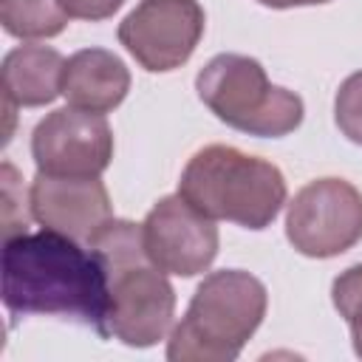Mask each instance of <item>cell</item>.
<instances>
[{
	"instance_id": "obj_9",
	"label": "cell",
	"mask_w": 362,
	"mask_h": 362,
	"mask_svg": "<svg viewBox=\"0 0 362 362\" xmlns=\"http://www.w3.org/2000/svg\"><path fill=\"white\" fill-rule=\"evenodd\" d=\"M31 158L48 175H102L113 158V130L105 113L71 105L51 110L31 133Z\"/></svg>"
},
{
	"instance_id": "obj_2",
	"label": "cell",
	"mask_w": 362,
	"mask_h": 362,
	"mask_svg": "<svg viewBox=\"0 0 362 362\" xmlns=\"http://www.w3.org/2000/svg\"><path fill=\"white\" fill-rule=\"evenodd\" d=\"M107 277V339L127 348H150L173 331L175 288L156 269L141 243V223L110 218L90 240Z\"/></svg>"
},
{
	"instance_id": "obj_16",
	"label": "cell",
	"mask_w": 362,
	"mask_h": 362,
	"mask_svg": "<svg viewBox=\"0 0 362 362\" xmlns=\"http://www.w3.org/2000/svg\"><path fill=\"white\" fill-rule=\"evenodd\" d=\"M334 122L348 141L362 144V71L351 74L339 85L334 96Z\"/></svg>"
},
{
	"instance_id": "obj_1",
	"label": "cell",
	"mask_w": 362,
	"mask_h": 362,
	"mask_svg": "<svg viewBox=\"0 0 362 362\" xmlns=\"http://www.w3.org/2000/svg\"><path fill=\"white\" fill-rule=\"evenodd\" d=\"M3 305L11 314L65 317L107 339V277L79 240L40 229L3 240Z\"/></svg>"
},
{
	"instance_id": "obj_8",
	"label": "cell",
	"mask_w": 362,
	"mask_h": 362,
	"mask_svg": "<svg viewBox=\"0 0 362 362\" xmlns=\"http://www.w3.org/2000/svg\"><path fill=\"white\" fill-rule=\"evenodd\" d=\"M141 243L156 269L175 277L204 274L218 257V226L184 195H164L141 221Z\"/></svg>"
},
{
	"instance_id": "obj_11",
	"label": "cell",
	"mask_w": 362,
	"mask_h": 362,
	"mask_svg": "<svg viewBox=\"0 0 362 362\" xmlns=\"http://www.w3.org/2000/svg\"><path fill=\"white\" fill-rule=\"evenodd\" d=\"M130 90L127 65L107 48H82L65 59L62 96L71 107L88 113L116 110Z\"/></svg>"
},
{
	"instance_id": "obj_18",
	"label": "cell",
	"mask_w": 362,
	"mask_h": 362,
	"mask_svg": "<svg viewBox=\"0 0 362 362\" xmlns=\"http://www.w3.org/2000/svg\"><path fill=\"white\" fill-rule=\"evenodd\" d=\"M266 8H297V6H322V3H331V0H255Z\"/></svg>"
},
{
	"instance_id": "obj_10",
	"label": "cell",
	"mask_w": 362,
	"mask_h": 362,
	"mask_svg": "<svg viewBox=\"0 0 362 362\" xmlns=\"http://www.w3.org/2000/svg\"><path fill=\"white\" fill-rule=\"evenodd\" d=\"M31 218L51 232L88 243L110 218V195L99 175H48L37 173L28 189Z\"/></svg>"
},
{
	"instance_id": "obj_4",
	"label": "cell",
	"mask_w": 362,
	"mask_h": 362,
	"mask_svg": "<svg viewBox=\"0 0 362 362\" xmlns=\"http://www.w3.org/2000/svg\"><path fill=\"white\" fill-rule=\"evenodd\" d=\"M178 195L212 221L257 232L280 215L288 189L277 164L229 144H206L181 170Z\"/></svg>"
},
{
	"instance_id": "obj_3",
	"label": "cell",
	"mask_w": 362,
	"mask_h": 362,
	"mask_svg": "<svg viewBox=\"0 0 362 362\" xmlns=\"http://www.w3.org/2000/svg\"><path fill=\"white\" fill-rule=\"evenodd\" d=\"M266 286L243 269L209 272L167 337L170 362H232L266 317Z\"/></svg>"
},
{
	"instance_id": "obj_12",
	"label": "cell",
	"mask_w": 362,
	"mask_h": 362,
	"mask_svg": "<svg viewBox=\"0 0 362 362\" xmlns=\"http://www.w3.org/2000/svg\"><path fill=\"white\" fill-rule=\"evenodd\" d=\"M62 68L65 59L51 45L25 42L3 57L0 79L3 96L17 107H42L62 96Z\"/></svg>"
},
{
	"instance_id": "obj_15",
	"label": "cell",
	"mask_w": 362,
	"mask_h": 362,
	"mask_svg": "<svg viewBox=\"0 0 362 362\" xmlns=\"http://www.w3.org/2000/svg\"><path fill=\"white\" fill-rule=\"evenodd\" d=\"M0 189H3V240H6L14 235H23L28 226V215H31L25 212L28 195L23 189V178L8 161H3L0 167Z\"/></svg>"
},
{
	"instance_id": "obj_13",
	"label": "cell",
	"mask_w": 362,
	"mask_h": 362,
	"mask_svg": "<svg viewBox=\"0 0 362 362\" xmlns=\"http://www.w3.org/2000/svg\"><path fill=\"white\" fill-rule=\"evenodd\" d=\"M68 11L59 0H0V23L17 40H48L65 31Z\"/></svg>"
},
{
	"instance_id": "obj_5",
	"label": "cell",
	"mask_w": 362,
	"mask_h": 362,
	"mask_svg": "<svg viewBox=\"0 0 362 362\" xmlns=\"http://www.w3.org/2000/svg\"><path fill=\"white\" fill-rule=\"evenodd\" d=\"M198 99L229 127L280 139L303 124V99L280 85H272L266 68L246 54H215L195 76Z\"/></svg>"
},
{
	"instance_id": "obj_7",
	"label": "cell",
	"mask_w": 362,
	"mask_h": 362,
	"mask_svg": "<svg viewBox=\"0 0 362 362\" xmlns=\"http://www.w3.org/2000/svg\"><path fill=\"white\" fill-rule=\"evenodd\" d=\"M204 25L206 17L198 0H141L116 34L144 71L167 74L195 54Z\"/></svg>"
},
{
	"instance_id": "obj_6",
	"label": "cell",
	"mask_w": 362,
	"mask_h": 362,
	"mask_svg": "<svg viewBox=\"0 0 362 362\" xmlns=\"http://www.w3.org/2000/svg\"><path fill=\"white\" fill-rule=\"evenodd\" d=\"M286 238L317 260L354 249L362 240V192L345 178L308 181L286 209Z\"/></svg>"
},
{
	"instance_id": "obj_17",
	"label": "cell",
	"mask_w": 362,
	"mask_h": 362,
	"mask_svg": "<svg viewBox=\"0 0 362 362\" xmlns=\"http://www.w3.org/2000/svg\"><path fill=\"white\" fill-rule=\"evenodd\" d=\"M62 8L68 11V17L74 20H90V23H99V20H107L113 17L124 0H59Z\"/></svg>"
},
{
	"instance_id": "obj_14",
	"label": "cell",
	"mask_w": 362,
	"mask_h": 362,
	"mask_svg": "<svg viewBox=\"0 0 362 362\" xmlns=\"http://www.w3.org/2000/svg\"><path fill=\"white\" fill-rule=\"evenodd\" d=\"M331 303L348 322L354 354L362 359V263L348 266L331 283Z\"/></svg>"
}]
</instances>
